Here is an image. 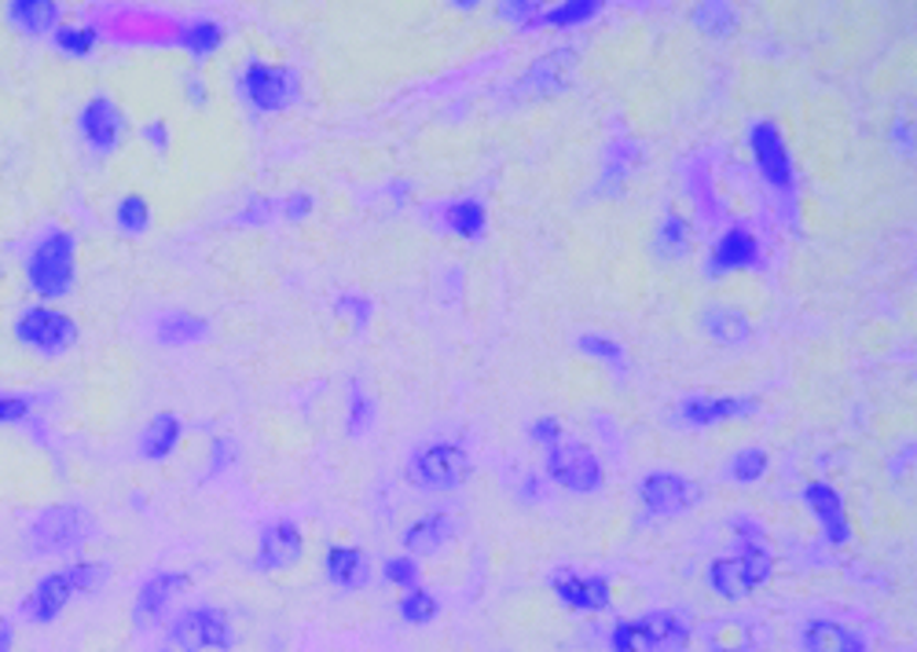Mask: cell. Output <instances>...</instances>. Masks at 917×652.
<instances>
[{"label": "cell", "instance_id": "24", "mask_svg": "<svg viewBox=\"0 0 917 652\" xmlns=\"http://www.w3.org/2000/svg\"><path fill=\"white\" fill-rule=\"evenodd\" d=\"M327 579L342 590H360L371 579V565H367V554L356 546H331L327 550Z\"/></svg>", "mask_w": 917, "mask_h": 652}, {"label": "cell", "instance_id": "41", "mask_svg": "<svg viewBox=\"0 0 917 652\" xmlns=\"http://www.w3.org/2000/svg\"><path fill=\"white\" fill-rule=\"evenodd\" d=\"M26 414H30V400L26 396H15V392H0V425L22 422Z\"/></svg>", "mask_w": 917, "mask_h": 652}, {"label": "cell", "instance_id": "3", "mask_svg": "<svg viewBox=\"0 0 917 652\" xmlns=\"http://www.w3.org/2000/svg\"><path fill=\"white\" fill-rule=\"evenodd\" d=\"M74 253L77 242L71 231H48L44 239L33 246L26 257V279L30 290L44 301H60L74 290Z\"/></svg>", "mask_w": 917, "mask_h": 652}, {"label": "cell", "instance_id": "33", "mask_svg": "<svg viewBox=\"0 0 917 652\" xmlns=\"http://www.w3.org/2000/svg\"><path fill=\"white\" fill-rule=\"evenodd\" d=\"M767 452L764 447H745V452H737L734 455V463H731V477L737 480V485H756L759 477L767 474Z\"/></svg>", "mask_w": 917, "mask_h": 652}, {"label": "cell", "instance_id": "37", "mask_svg": "<svg viewBox=\"0 0 917 652\" xmlns=\"http://www.w3.org/2000/svg\"><path fill=\"white\" fill-rule=\"evenodd\" d=\"M55 44H60L63 52H71V55H88L96 48V33L85 30V26H60L55 30Z\"/></svg>", "mask_w": 917, "mask_h": 652}, {"label": "cell", "instance_id": "19", "mask_svg": "<svg viewBox=\"0 0 917 652\" xmlns=\"http://www.w3.org/2000/svg\"><path fill=\"white\" fill-rule=\"evenodd\" d=\"M803 652H870L866 638L837 620H808L800 631Z\"/></svg>", "mask_w": 917, "mask_h": 652}, {"label": "cell", "instance_id": "31", "mask_svg": "<svg viewBox=\"0 0 917 652\" xmlns=\"http://www.w3.org/2000/svg\"><path fill=\"white\" fill-rule=\"evenodd\" d=\"M693 22H698V26L709 33V37H726V33H731L734 26H737V15L726 4H701L698 11H693Z\"/></svg>", "mask_w": 917, "mask_h": 652}, {"label": "cell", "instance_id": "38", "mask_svg": "<svg viewBox=\"0 0 917 652\" xmlns=\"http://www.w3.org/2000/svg\"><path fill=\"white\" fill-rule=\"evenodd\" d=\"M598 11L595 0H573V4H562V8H551L543 11V22H554V26H569V22H584Z\"/></svg>", "mask_w": 917, "mask_h": 652}, {"label": "cell", "instance_id": "4", "mask_svg": "<svg viewBox=\"0 0 917 652\" xmlns=\"http://www.w3.org/2000/svg\"><path fill=\"white\" fill-rule=\"evenodd\" d=\"M613 652H687L690 627L676 612H646L639 620H624L609 634Z\"/></svg>", "mask_w": 917, "mask_h": 652}, {"label": "cell", "instance_id": "32", "mask_svg": "<svg viewBox=\"0 0 917 652\" xmlns=\"http://www.w3.org/2000/svg\"><path fill=\"white\" fill-rule=\"evenodd\" d=\"M438 612H441L438 598H433L430 590H422V587L408 590V594H404V601H400V616H404L408 623H419V627L433 623V616H438Z\"/></svg>", "mask_w": 917, "mask_h": 652}, {"label": "cell", "instance_id": "13", "mask_svg": "<svg viewBox=\"0 0 917 652\" xmlns=\"http://www.w3.org/2000/svg\"><path fill=\"white\" fill-rule=\"evenodd\" d=\"M748 143H753L756 165L770 187H789L792 184V159L789 148L781 140V132L775 129V121H756L753 132H748Z\"/></svg>", "mask_w": 917, "mask_h": 652}, {"label": "cell", "instance_id": "7", "mask_svg": "<svg viewBox=\"0 0 917 652\" xmlns=\"http://www.w3.org/2000/svg\"><path fill=\"white\" fill-rule=\"evenodd\" d=\"M547 477L558 488L576 495H591L606 485L598 455L587 444H576V441H558L554 447H547Z\"/></svg>", "mask_w": 917, "mask_h": 652}, {"label": "cell", "instance_id": "21", "mask_svg": "<svg viewBox=\"0 0 917 652\" xmlns=\"http://www.w3.org/2000/svg\"><path fill=\"white\" fill-rule=\"evenodd\" d=\"M452 535H455V521L449 513H427V517H419L416 524H408V532L400 535V543H404L411 557H430V554H438Z\"/></svg>", "mask_w": 917, "mask_h": 652}, {"label": "cell", "instance_id": "29", "mask_svg": "<svg viewBox=\"0 0 917 652\" xmlns=\"http://www.w3.org/2000/svg\"><path fill=\"white\" fill-rule=\"evenodd\" d=\"M444 220H449V228L455 235H463V239H481V235H485V206L474 198H463V202H455V206H449Z\"/></svg>", "mask_w": 917, "mask_h": 652}, {"label": "cell", "instance_id": "42", "mask_svg": "<svg viewBox=\"0 0 917 652\" xmlns=\"http://www.w3.org/2000/svg\"><path fill=\"white\" fill-rule=\"evenodd\" d=\"M532 436H536L540 444L554 447L558 441H562V425H558V419H543V422L532 425Z\"/></svg>", "mask_w": 917, "mask_h": 652}, {"label": "cell", "instance_id": "27", "mask_svg": "<svg viewBox=\"0 0 917 652\" xmlns=\"http://www.w3.org/2000/svg\"><path fill=\"white\" fill-rule=\"evenodd\" d=\"M187 587V576L184 572H162V576H154L143 583L140 598H137V616H159L165 605H170L173 594H181Z\"/></svg>", "mask_w": 917, "mask_h": 652}, {"label": "cell", "instance_id": "12", "mask_svg": "<svg viewBox=\"0 0 917 652\" xmlns=\"http://www.w3.org/2000/svg\"><path fill=\"white\" fill-rule=\"evenodd\" d=\"M77 126H82V137L93 143L99 154H110L121 143V132H126V115H121V107L107 93H99L82 107Z\"/></svg>", "mask_w": 917, "mask_h": 652}, {"label": "cell", "instance_id": "39", "mask_svg": "<svg viewBox=\"0 0 917 652\" xmlns=\"http://www.w3.org/2000/svg\"><path fill=\"white\" fill-rule=\"evenodd\" d=\"M371 414H375L371 400L364 396L360 385H353V392H349V433H353V436L364 433L367 425H371Z\"/></svg>", "mask_w": 917, "mask_h": 652}, {"label": "cell", "instance_id": "16", "mask_svg": "<svg viewBox=\"0 0 917 652\" xmlns=\"http://www.w3.org/2000/svg\"><path fill=\"white\" fill-rule=\"evenodd\" d=\"M551 587L558 594V601H565L569 609H580V612H602L609 609L613 594H609V583L602 576H580V572H558L551 579Z\"/></svg>", "mask_w": 917, "mask_h": 652}, {"label": "cell", "instance_id": "18", "mask_svg": "<svg viewBox=\"0 0 917 652\" xmlns=\"http://www.w3.org/2000/svg\"><path fill=\"white\" fill-rule=\"evenodd\" d=\"M701 330L720 345H745L753 337V319L731 301H712L701 312Z\"/></svg>", "mask_w": 917, "mask_h": 652}, {"label": "cell", "instance_id": "36", "mask_svg": "<svg viewBox=\"0 0 917 652\" xmlns=\"http://www.w3.org/2000/svg\"><path fill=\"white\" fill-rule=\"evenodd\" d=\"M580 352L595 356V359H602V363H613V367L624 363V348H621L617 341H609L606 334H587V337H580Z\"/></svg>", "mask_w": 917, "mask_h": 652}, {"label": "cell", "instance_id": "17", "mask_svg": "<svg viewBox=\"0 0 917 652\" xmlns=\"http://www.w3.org/2000/svg\"><path fill=\"white\" fill-rule=\"evenodd\" d=\"M573 70H576V52L554 48L529 66V74L521 77V88H529L536 96H554V93H562V88H569Z\"/></svg>", "mask_w": 917, "mask_h": 652}, {"label": "cell", "instance_id": "40", "mask_svg": "<svg viewBox=\"0 0 917 652\" xmlns=\"http://www.w3.org/2000/svg\"><path fill=\"white\" fill-rule=\"evenodd\" d=\"M386 579L397 583V587H404V590H416L419 587V565L411 557L386 561Z\"/></svg>", "mask_w": 917, "mask_h": 652}, {"label": "cell", "instance_id": "14", "mask_svg": "<svg viewBox=\"0 0 917 652\" xmlns=\"http://www.w3.org/2000/svg\"><path fill=\"white\" fill-rule=\"evenodd\" d=\"M301 554H305V535L294 521H276L261 532V546H257V568L265 572H287L294 568Z\"/></svg>", "mask_w": 917, "mask_h": 652}, {"label": "cell", "instance_id": "23", "mask_svg": "<svg viewBox=\"0 0 917 652\" xmlns=\"http://www.w3.org/2000/svg\"><path fill=\"white\" fill-rule=\"evenodd\" d=\"M704 645L709 652H753L756 649V627L742 616H720L704 627Z\"/></svg>", "mask_w": 917, "mask_h": 652}, {"label": "cell", "instance_id": "1", "mask_svg": "<svg viewBox=\"0 0 917 652\" xmlns=\"http://www.w3.org/2000/svg\"><path fill=\"white\" fill-rule=\"evenodd\" d=\"M731 532L737 539V550L726 557H715L709 565V587L723 601H742L753 590H759L775 572V554L764 543V528L753 517H734Z\"/></svg>", "mask_w": 917, "mask_h": 652}, {"label": "cell", "instance_id": "8", "mask_svg": "<svg viewBox=\"0 0 917 652\" xmlns=\"http://www.w3.org/2000/svg\"><path fill=\"white\" fill-rule=\"evenodd\" d=\"M15 337L26 348L41 356H63L66 348L77 341V323L66 316L60 308H44V305H33L26 308L22 316L15 319Z\"/></svg>", "mask_w": 917, "mask_h": 652}, {"label": "cell", "instance_id": "26", "mask_svg": "<svg viewBox=\"0 0 917 652\" xmlns=\"http://www.w3.org/2000/svg\"><path fill=\"white\" fill-rule=\"evenodd\" d=\"M176 441H181V419L170 411H162V414H154L151 425L143 430L140 452H143V458H151V463H162V458L173 455Z\"/></svg>", "mask_w": 917, "mask_h": 652}, {"label": "cell", "instance_id": "2", "mask_svg": "<svg viewBox=\"0 0 917 652\" xmlns=\"http://www.w3.org/2000/svg\"><path fill=\"white\" fill-rule=\"evenodd\" d=\"M104 579H107V561H77V565H71V568L44 576L37 587H33L26 605H22V612H26L33 623H52L55 616L71 605L74 594L96 590Z\"/></svg>", "mask_w": 917, "mask_h": 652}, {"label": "cell", "instance_id": "25", "mask_svg": "<svg viewBox=\"0 0 917 652\" xmlns=\"http://www.w3.org/2000/svg\"><path fill=\"white\" fill-rule=\"evenodd\" d=\"M8 19L26 33H55L63 8L55 0H15V4H8Z\"/></svg>", "mask_w": 917, "mask_h": 652}, {"label": "cell", "instance_id": "11", "mask_svg": "<svg viewBox=\"0 0 917 652\" xmlns=\"http://www.w3.org/2000/svg\"><path fill=\"white\" fill-rule=\"evenodd\" d=\"M170 638L184 652L231 649V623L220 609L203 605V609H187L184 616H176V623L170 627Z\"/></svg>", "mask_w": 917, "mask_h": 652}, {"label": "cell", "instance_id": "44", "mask_svg": "<svg viewBox=\"0 0 917 652\" xmlns=\"http://www.w3.org/2000/svg\"><path fill=\"white\" fill-rule=\"evenodd\" d=\"M11 645H15V627L0 616V652H11Z\"/></svg>", "mask_w": 917, "mask_h": 652}, {"label": "cell", "instance_id": "45", "mask_svg": "<svg viewBox=\"0 0 917 652\" xmlns=\"http://www.w3.org/2000/svg\"><path fill=\"white\" fill-rule=\"evenodd\" d=\"M309 206H312V198H309V195L290 198V202H287V209H290L287 217H305V209H309Z\"/></svg>", "mask_w": 917, "mask_h": 652}, {"label": "cell", "instance_id": "34", "mask_svg": "<svg viewBox=\"0 0 917 652\" xmlns=\"http://www.w3.org/2000/svg\"><path fill=\"white\" fill-rule=\"evenodd\" d=\"M148 224H151V206L140 195H129L118 202V228L121 231L140 235V231H148Z\"/></svg>", "mask_w": 917, "mask_h": 652}, {"label": "cell", "instance_id": "22", "mask_svg": "<svg viewBox=\"0 0 917 652\" xmlns=\"http://www.w3.org/2000/svg\"><path fill=\"white\" fill-rule=\"evenodd\" d=\"M756 400L748 396H690L683 403V419L690 425H715L726 419H742V414H753Z\"/></svg>", "mask_w": 917, "mask_h": 652}, {"label": "cell", "instance_id": "43", "mask_svg": "<svg viewBox=\"0 0 917 652\" xmlns=\"http://www.w3.org/2000/svg\"><path fill=\"white\" fill-rule=\"evenodd\" d=\"M143 140H151L154 148L165 151V121H151V126H143Z\"/></svg>", "mask_w": 917, "mask_h": 652}, {"label": "cell", "instance_id": "9", "mask_svg": "<svg viewBox=\"0 0 917 652\" xmlns=\"http://www.w3.org/2000/svg\"><path fill=\"white\" fill-rule=\"evenodd\" d=\"M643 502L646 510L657 517H683L690 510H698L704 499V488L687 474H672V469H657L643 480Z\"/></svg>", "mask_w": 917, "mask_h": 652}, {"label": "cell", "instance_id": "30", "mask_svg": "<svg viewBox=\"0 0 917 652\" xmlns=\"http://www.w3.org/2000/svg\"><path fill=\"white\" fill-rule=\"evenodd\" d=\"M159 337L165 345H187V341H203L206 337V323L195 316H165L159 319Z\"/></svg>", "mask_w": 917, "mask_h": 652}, {"label": "cell", "instance_id": "28", "mask_svg": "<svg viewBox=\"0 0 917 652\" xmlns=\"http://www.w3.org/2000/svg\"><path fill=\"white\" fill-rule=\"evenodd\" d=\"M654 246L657 253L665 257V261H683L690 253V224L679 217V213H668L661 220V228L654 235Z\"/></svg>", "mask_w": 917, "mask_h": 652}, {"label": "cell", "instance_id": "10", "mask_svg": "<svg viewBox=\"0 0 917 652\" xmlns=\"http://www.w3.org/2000/svg\"><path fill=\"white\" fill-rule=\"evenodd\" d=\"M242 93L257 110H287L298 99V74L283 63H250L242 70Z\"/></svg>", "mask_w": 917, "mask_h": 652}, {"label": "cell", "instance_id": "20", "mask_svg": "<svg viewBox=\"0 0 917 652\" xmlns=\"http://www.w3.org/2000/svg\"><path fill=\"white\" fill-rule=\"evenodd\" d=\"M759 261V242L753 231L745 228H731L715 242L712 261H709V275H723V272H737V268H753Z\"/></svg>", "mask_w": 917, "mask_h": 652}, {"label": "cell", "instance_id": "35", "mask_svg": "<svg viewBox=\"0 0 917 652\" xmlns=\"http://www.w3.org/2000/svg\"><path fill=\"white\" fill-rule=\"evenodd\" d=\"M220 37H225V30H220L217 22H192V26L184 30L181 44L184 48H192L195 55H209L220 44Z\"/></svg>", "mask_w": 917, "mask_h": 652}, {"label": "cell", "instance_id": "6", "mask_svg": "<svg viewBox=\"0 0 917 652\" xmlns=\"http://www.w3.org/2000/svg\"><path fill=\"white\" fill-rule=\"evenodd\" d=\"M408 477L427 491H455L470 477V455L452 441L422 444L408 458Z\"/></svg>", "mask_w": 917, "mask_h": 652}, {"label": "cell", "instance_id": "15", "mask_svg": "<svg viewBox=\"0 0 917 652\" xmlns=\"http://www.w3.org/2000/svg\"><path fill=\"white\" fill-rule=\"evenodd\" d=\"M803 502L811 506L814 521L822 524V535L830 539L833 546H844L848 539H852V524H848L844 499L837 495V488L822 485V480H814V485L803 488Z\"/></svg>", "mask_w": 917, "mask_h": 652}, {"label": "cell", "instance_id": "5", "mask_svg": "<svg viewBox=\"0 0 917 652\" xmlns=\"http://www.w3.org/2000/svg\"><path fill=\"white\" fill-rule=\"evenodd\" d=\"M88 535H93V517H88L85 506H77V502L48 506L30 528V550L41 557H55V554H66V550L82 546Z\"/></svg>", "mask_w": 917, "mask_h": 652}]
</instances>
